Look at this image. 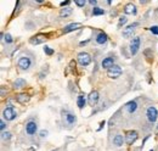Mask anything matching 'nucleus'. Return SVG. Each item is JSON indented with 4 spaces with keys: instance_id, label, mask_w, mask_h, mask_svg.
I'll list each match as a JSON object with an SVG mask.
<instances>
[{
    "instance_id": "9b49d317",
    "label": "nucleus",
    "mask_w": 158,
    "mask_h": 151,
    "mask_svg": "<svg viewBox=\"0 0 158 151\" xmlns=\"http://www.w3.org/2000/svg\"><path fill=\"white\" fill-rule=\"evenodd\" d=\"M138 107H139V105H138V102H136L135 100L129 101V102H127V104L124 105V110H125L128 113H130V114H133L134 112H136Z\"/></svg>"
},
{
    "instance_id": "20e7f679",
    "label": "nucleus",
    "mask_w": 158,
    "mask_h": 151,
    "mask_svg": "<svg viewBox=\"0 0 158 151\" xmlns=\"http://www.w3.org/2000/svg\"><path fill=\"white\" fill-rule=\"evenodd\" d=\"M17 117V112L12 105H7L2 111V118L6 121H14Z\"/></svg>"
},
{
    "instance_id": "393cba45",
    "label": "nucleus",
    "mask_w": 158,
    "mask_h": 151,
    "mask_svg": "<svg viewBox=\"0 0 158 151\" xmlns=\"http://www.w3.org/2000/svg\"><path fill=\"white\" fill-rule=\"evenodd\" d=\"M4 41H5L6 44H12V43H14V38H12V36H11L10 33H6V34H5V38H4Z\"/></svg>"
},
{
    "instance_id": "423d86ee",
    "label": "nucleus",
    "mask_w": 158,
    "mask_h": 151,
    "mask_svg": "<svg viewBox=\"0 0 158 151\" xmlns=\"http://www.w3.org/2000/svg\"><path fill=\"white\" fill-rule=\"evenodd\" d=\"M139 24H140L139 22H134V23L127 26L124 28V31H123V37L125 38V39H133L134 38V33H135V28L138 27Z\"/></svg>"
},
{
    "instance_id": "bb28decb",
    "label": "nucleus",
    "mask_w": 158,
    "mask_h": 151,
    "mask_svg": "<svg viewBox=\"0 0 158 151\" xmlns=\"http://www.w3.org/2000/svg\"><path fill=\"white\" fill-rule=\"evenodd\" d=\"M44 53H45L48 56H51V55H54V49L50 48V46H48V45H45V46H44Z\"/></svg>"
},
{
    "instance_id": "b1692460",
    "label": "nucleus",
    "mask_w": 158,
    "mask_h": 151,
    "mask_svg": "<svg viewBox=\"0 0 158 151\" xmlns=\"http://www.w3.org/2000/svg\"><path fill=\"white\" fill-rule=\"evenodd\" d=\"M127 22H128L127 16H120L118 19V24H117V27H118V28H122L124 24H127Z\"/></svg>"
},
{
    "instance_id": "6ab92c4d",
    "label": "nucleus",
    "mask_w": 158,
    "mask_h": 151,
    "mask_svg": "<svg viewBox=\"0 0 158 151\" xmlns=\"http://www.w3.org/2000/svg\"><path fill=\"white\" fill-rule=\"evenodd\" d=\"M72 12H73V9H72V7H69V6H67V7H62L61 11H60V17H61V19H66V17L71 16Z\"/></svg>"
},
{
    "instance_id": "c756f323",
    "label": "nucleus",
    "mask_w": 158,
    "mask_h": 151,
    "mask_svg": "<svg viewBox=\"0 0 158 151\" xmlns=\"http://www.w3.org/2000/svg\"><path fill=\"white\" fill-rule=\"evenodd\" d=\"M6 123H5V119H1L0 121V129H1V132H5V129H6Z\"/></svg>"
},
{
    "instance_id": "a878e982",
    "label": "nucleus",
    "mask_w": 158,
    "mask_h": 151,
    "mask_svg": "<svg viewBox=\"0 0 158 151\" xmlns=\"http://www.w3.org/2000/svg\"><path fill=\"white\" fill-rule=\"evenodd\" d=\"M12 138V134L10 132H1V139L2 140H10Z\"/></svg>"
},
{
    "instance_id": "f704fd0d",
    "label": "nucleus",
    "mask_w": 158,
    "mask_h": 151,
    "mask_svg": "<svg viewBox=\"0 0 158 151\" xmlns=\"http://www.w3.org/2000/svg\"><path fill=\"white\" fill-rule=\"evenodd\" d=\"M105 123H106V122H105V121H102V122H101V123H100V128H99V129H98V131H101V129H102V127H103V126H105Z\"/></svg>"
},
{
    "instance_id": "2f4dec72",
    "label": "nucleus",
    "mask_w": 158,
    "mask_h": 151,
    "mask_svg": "<svg viewBox=\"0 0 158 151\" xmlns=\"http://www.w3.org/2000/svg\"><path fill=\"white\" fill-rule=\"evenodd\" d=\"M48 134H49L48 131H40V133H39L40 138H46V136H48Z\"/></svg>"
},
{
    "instance_id": "7c9ffc66",
    "label": "nucleus",
    "mask_w": 158,
    "mask_h": 151,
    "mask_svg": "<svg viewBox=\"0 0 158 151\" xmlns=\"http://www.w3.org/2000/svg\"><path fill=\"white\" fill-rule=\"evenodd\" d=\"M69 4H71V1H69V0H66V1H61V2H60V5H61L62 7H67Z\"/></svg>"
},
{
    "instance_id": "412c9836",
    "label": "nucleus",
    "mask_w": 158,
    "mask_h": 151,
    "mask_svg": "<svg viewBox=\"0 0 158 151\" xmlns=\"http://www.w3.org/2000/svg\"><path fill=\"white\" fill-rule=\"evenodd\" d=\"M124 141H125V138H123V135H122V134H117V135L113 138V144H114L117 148L123 146Z\"/></svg>"
},
{
    "instance_id": "4468645a",
    "label": "nucleus",
    "mask_w": 158,
    "mask_h": 151,
    "mask_svg": "<svg viewBox=\"0 0 158 151\" xmlns=\"http://www.w3.org/2000/svg\"><path fill=\"white\" fill-rule=\"evenodd\" d=\"M46 39L48 38H46L45 34H37V36H34V37H32L29 39V43L32 45H39V44H43Z\"/></svg>"
},
{
    "instance_id": "a211bd4d",
    "label": "nucleus",
    "mask_w": 158,
    "mask_h": 151,
    "mask_svg": "<svg viewBox=\"0 0 158 151\" xmlns=\"http://www.w3.org/2000/svg\"><path fill=\"white\" fill-rule=\"evenodd\" d=\"M26 84H27L26 79H23V78H16L14 80V83H12V88L14 89H22V88L26 87Z\"/></svg>"
},
{
    "instance_id": "1a4fd4ad",
    "label": "nucleus",
    "mask_w": 158,
    "mask_h": 151,
    "mask_svg": "<svg viewBox=\"0 0 158 151\" xmlns=\"http://www.w3.org/2000/svg\"><path fill=\"white\" fill-rule=\"evenodd\" d=\"M146 117H147V121L150 123H155L158 119V111L155 106H150L147 107L146 110Z\"/></svg>"
},
{
    "instance_id": "4c0bfd02",
    "label": "nucleus",
    "mask_w": 158,
    "mask_h": 151,
    "mask_svg": "<svg viewBox=\"0 0 158 151\" xmlns=\"http://www.w3.org/2000/svg\"><path fill=\"white\" fill-rule=\"evenodd\" d=\"M54 151H55V150H54Z\"/></svg>"
},
{
    "instance_id": "39448f33",
    "label": "nucleus",
    "mask_w": 158,
    "mask_h": 151,
    "mask_svg": "<svg viewBox=\"0 0 158 151\" xmlns=\"http://www.w3.org/2000/svg\"><path fill=\"white\" fill-rule=\"evenodd\" d=\"M77 61H78V63L80 66L86 67V66H89L91 63V56H90V54H88L85 51H81L77 55Z\"/></svg>"
},
{
    "instance_id": "c85d7f7f",
    "label": "nucleus",
    "mask_w": 158,
    "mask_h": 151,
    "mask_svg": "<svg viewBox=\"0 0 158 151\" xmlns=\"http://www.w3.org/2000/svg\"><path fill=\"white\" fill-rule=\"evenodd\" d=\"M74 4H76L78 7H84V6L86 5V1H84V0H81V1H80V0H76Z\"/></svg>"
},
{
    "instance_id": "473e14b6",
    "label": "nucleus",
    "mask_w": 158,
    "mask_h": 151,
    "mask_svg": "<svg viewBox=\"0 0 158 151\" xmlns=\"http://www.w3.org/2000/svg\"><path fill=\"white\" fill-rule=\"evenodd\" d=\"M5 93H7V90H5V87H1V97H5Z\"/></svg>"
},
{
    "instance_id": "7ed1b4c3",
    "label": "nucleus",
    "mask_w": 158,
    "mask_h": 151,
    "mask_svg": "<svg viewBox=\"0 0 158 151\" xmlns=\"http://www.w3.org/2000/svg\"><path fill=\"white\" fill-rule=\"evenodd\" d=\"M24 132L28 136H33L38 132V123L33 119H28L24 124Z\"/></svg>"
},
{
    "instance_id": "6e6552de",
    "label": "nucleus",
    "mask_w": 158,
    "mask_h": 151,
    "mask_svg": "<svg viewBox=\"0 0 158 151\" xmlns=\"http://www.w3.org/2000/svg\"><path fill=\"white\" fill-rule=\"evenodd\" d=\"M140 45H141V38L140 37H134L130 40V44H129V50H130V54L131 55H136L140 49Z\"/></svg>"
},
{
    "instance_id": "9d476101",
    "label": "nucleus",
    "mask_w": 158,
    "mask_h": 151,
    "mask_svg": "<svg viewBox=\"0 0 158 151\" xmlns=\"http://www.w3.org/2000/svg\"><path fill=\"white\" fill-rule=\"evenodd\" d=\"M139 138V133L136 131H129L125 133V143L128 145H133Z\"/></svg>"
},
{
    "instance_id": "dca6fc26",
    "label": "nucleus",
    "mask_w": 158,
    "mask_h": 151,
    "mask_svg": "<svg viewBox=\"0 0 158 151\" xmlns=\"http://www.w3.org/2000/svg\"><path fill=\"white\" fill-rule=\"evenodd\" d=\"M95 41H96V44H99V45H105V44L108 41V37H107V34H106L105 32H99V33L96 34V37H95Z\"/></svg>"
},
{
    "instance_id": "e433bc0d",
    "label": "nucleus",
    "mask_w": 158,
    "mask_h": 151,
    "mask_svg": "<svg viewBox=\"0 0 158 151\" xmlns=\"http://www.w3.org/2000/svg\"><path fill=\"white\" fill-rule=\"evenodd\" d=\"M157 129H158V126H157Z\"/></svg>"
},
{
    "instance_id": "aec40b11",
    "label": "nucleus",
    "mask_w": 158,
    "mask_h": 151,
    "mask_svg": "<svg viewBox=\"0 0 158 151\" xmlns=\"http://www.w3.org/2000/svg\"><path fill=\"white\" fill-rule=\"evenodd\" d=\"M16 100L20 102V104H26L31 100V96L26 93H20L19 95H16Z\"/></svg>"
},
{
    "instance_id": "cd10ccee",
    "label": "nucleus",
    "mask_w": 158,
    "mask_h": 151,
    "mask_svg": "<svg viewBox=\"0 0 158 151\" xmlns=\"http://www.w3.org/2000/svg\"><path fill=\"white\" fill-rule=\"evenodd\" d=\"M150 32H151L152 34H155V36H158V26L157 24L151 26V27H150Z\"/></svg>"
},
{
    "instance_id": "4be33fe9",
    "label": "nucleus",
    "mask_w": 158,
    "mask_h": 151,
    "mask_svg": "<svg viewBox=\"0 0 158 151\" xmlns=\"http://www.w3.org/2000/svg\"><path fill=\"white\" fill-rule=\"evenodd\" d=\"M85 104H86V99H85V95H84V94H79L78 97H77V106H78L79 109L81 110V109H84Z\"/></svg>"
},
{
    "instance_id": "c9c22d12",
    "label": "nucleus",
    "mask_w": 158,
    "mask_h": 151,
    "mask_svg": "<svg viewBox=\"0 0 158 151\" xmlns=\"http://www.w3.org/2000/svg\"><path fill=\"white\" fill-rule=\"evenodd\" d=\"M150 151H153V149H151V150H150Z\"/></svg>"
},
{
    "instance_id": "ddd939ff",
    "label": "nucleus",
    "mask_w": 158,
    "mask_h": 151,
    "mask_svg": "<svg viewBox=\"0 0 158 151\" xmlns=\"http://www.w3.org/2000/svg\"><path fill=\"white\" fill-rule=\"evenodd\" d=\"M101 66H102V68H105V70H110L111 67L114 66V57L113 56L105 57V58L102 60V62H101Z\"/></svg>"
},
{
    "instance_id": "f8f14e48",
    "label": "nucleus",
    "mask_w": 158,
    "mask_h": 151,
    "mask_svg": "<svg viewBox=\"0 0 158 151\" xmlns=\"http://www.w3.org/2000/svg\"><path fill=\"white\" fill-rule=\"evenodd\" d=\"M99 99H100V95L98 90H93L90 94L88 95V102H89L90 106H95L98 104Z\"/></svg>"
},
{
    "instance_id": "f3484780",
    "label": "nucleus",
    "mask_w": 158,
    "mask_h": 151,
    "mask_svg": "<svg viewBox=\"0 0 158 151\" xmlns=\"http://www.w3.org/2000/svg\"><path fill=\"white\" fill-rule=\"evenodd\" d=\"M138 10H136V6L134 4H127L124 6V14L125 15H136Z\"/></svg>"
},
{
    "instance_id": "f257e3e1",
    "label": "nucleus",
    "mask_w": 158,
    "mask_h": 151,
    "mask_svg": "<svg viewBox=\"0 0 158 151\" xmlns=\"http://www.w3.org/2000/svg\"><path fill=\"white\" fill-rule=\"evenodd\" d=\"M61 118H62L63 127H66L68 129L73 128L77 123V116L69 110H62L61 111Z\"/></svg>"
},
{
    "instance_id": "f03ea898",
    "label": "nucleus",
    "mask_w": 158,
    "mask_h": 151,
    "mask_svg": "<svg viewBox=\"0 0 158 151\" xmlns=\"http://www.w3.org/2000/svg\"><path fill=\"white\" fill-rule=\"evenodd\" d=\"M34 65V60L32 56H28V55H22L20 56L19 61H17V67L19 70L22 72H27L29 71Z\"/></svg>"
},
{
    "instance_id": "0eeeda50",
    "label": "nucleus",
    "mask_w": 158,
    "mask_h": 151,
    "mask_svg": "<svg viewBox=\"0 0 158 151\" xmlns=\"http://www.w3.org/2000/svg\"><path fill=\"white\" fill-rule=\"evenodd\" d=\"M122 73H123V70L118 65H114L113 67L107 70V77L111 78V79H118L119 77L122 76Z\"/></svg>"
},
{
    "instance_id": "72a5a7b5",
    "label": "nucleus",
    "mask_w": 158,
    "mask_h": 151,
    "mask_svg": "<svg viewBox=\"0 0 158 151\" xmlns=\"http://www.w3.org/2000/svg\"><path fill=\"white\" fill-rule=\"evenodd\" d=\"M88 4H90L91 6H94V7H95V5L98 4V1H96V0H90V1H88Z\"/></svg>"
},
{
    "instance_id": "2eb2a0df",
    "label": "nucleus",
    "mask_w": 158,
    "mask_h": 151,
    "mask_svg": "<svg viewBox=\"0 0 158 151\" xmlns=\"http://www.w3.org/2000/svg\"><path fill=\"white\" fill-rule=\"evenodd\" d=\"M79 28H81V23H78V22H76V23H69V24H67V26L63 27L62 33H69V32L77 31Z\"/></svg>"
},
{
    "instance_id": "5701e85b",
    "label": "nucleus",
    "mask_w": 158,
    "mask_h": 151,
    "mask_svg": "<svg viewBox=\"0 0 158 151\" xmlns=\"http://www.w3.org/2000/svg\"><path fill=\"white\" fill-rule=\"evenodd\" d=\"M105 14H106V11H105L103 9L98 7V6L93 7V11H91V15H93V16H102V15H105Z\"/></svg>"
}]
</instances>
